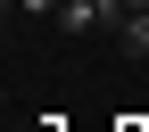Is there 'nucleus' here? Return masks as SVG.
<instances>
[{"label": "nucleus", "instance_id": "obj_1", "mask_svg": "<svg viewBox=\"0 0 149 132\" xmlns=\"http://www.w3.org/2000/svg\"><path fill=\"white\" fill-rule=\"evenodd\" d=\"M50 25H58L66 41H83V33H108V25H100V8H91V0H66V8L50 17Z\"/></svg>", "mask_w": 149, "mask_h": 132}, {"label": "nucleus", "instance_id": "obj_5", "mask_svg": "<svg viewBox=\"0 0 149 132\" xmlns=\"http://www.w3.org/2000/svg\"><path fill=\"white\" fill-rule=\"evenodd\" d=\"M133 8H149V0H124V17H133Z\"/></svg>", "mask_w": 149, "mask_h": 132}, {"label": "nucleus", "instance_id": "obj_3", "mask_svg": "<svg viewBox=\"0 0 149 132\" xmlns=\"http://www.w3.org/2000/svg\"><path fill=\"white\" fill-rule=\"evenodd\" d=\"M8 8H17V17H58L66 0H8Z\"/></svg>", "mask_w": 149, "mask_h": 132}, {"label": "nucleus", "instance_id": "obj_4", "mask_svg": "<svg viewBox=\"0 0 149 132\" xmlns=\"http://www.w3.org/2000/svg\"><path fill=\"white\" fill-rule=\"evenodd\" d=\"M91 8H100V25H108V33L124 25V0H91Z\"/></svg>", "mask_w": 149, "mask_h": 132}, {"label": "nucleus", "instance_id": "obj_2", "mask_svg": "<svg viewBox=\"0 0 149 132\" xmlns=\"http://www.w3.org/2000/svg\"><path fill=\"white\" fill-rule=\"evenodd\" d=\"M116 50H124V58H149V8H133L116 25Z\"/></svg>", "mask_w": 149, "mask_h": 132}]
</instances>
